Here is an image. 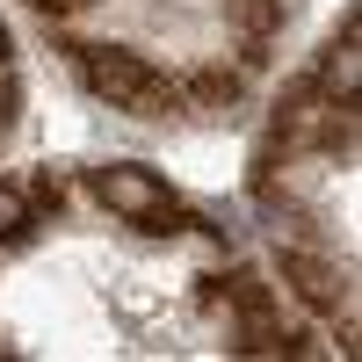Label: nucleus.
I'll list each match as a JSON object with an SVG mask.
<instances>
[{"label": "nucleus", "instance_id": "423d86ee", "mask_svg": "<svg viewBox=\"0 0 362 362\" xmlns=\"http://www.w3.org/2000/svg\"><path fill=\"white\" fill-rule=\"evenodd\" d=\"M29 8H37V15H51V22H66L73 8H87V0H29Z\"/></svg>", "mask_w": 362, "mask_h": 362}, {"label": "nucleus", "instance_id": "7ed1b4c3", "mask_svg": "<svg viewBox=\"0 0 362 362\" xmlns=\"http://www.w3.org/2000/svg\"><path fill=\"white\" fill-rule=\"evenodd\" d=\"M283 283H290L297 297H305L312 312H326V319L355 305V290H348V276H341L334 261H319V254H305V247H290V254H283Z\"/></svg>", "mask_w": 362, "mask_h": 362}, {"label": "nucleus", "instance_id": "0eeeda50", "mask_svg": "<svg viewBox=\"0 0 362 362\" xmlns=\"http://www.w3.org/2000/svg\"><path fill=\"white\" fill-rule=\"evenodd\" d=\"M0 66H8V22H0Z\"/></svg>", "mask_w": 362, "mask_h": 362}, {"label": "nucleus", "instance_id": "20e7f679", "mask_svg": "<svg viewBox=\"0 0 362 362\" xmlns=\"http://www.w3.org/2000/svg\"><path fill=\"white\" fill-rule=\"evenodd\" d=\"M181 102H196V109H232V102H239V80L218 73V66H210V73H189V80H181Z\"/></svg>", "mask_w": 362, "mask_h": 362}, {"label": "nucleus", "instance_id": "f257e3e1", "mask_svg": "<svg viewBox=\"0 0 362 362\" xmlns=\"http://www.w3.org/2000/svg\"><path fill=\"white\" fill-rule=\"evenodd\" d=\"M73 66H80V80L95 87L109 109H131V116H174L181 109V80L153 73L124 44H73Z\"/></svg>", "mask_w": 362, "mask_h": 362}, {"label": "nucleus", "instance_id": "39448f33", "mask_svg": "<svg viewBox=\"0 0 362 362\" xmlns=\"http://www.w3.org/2000/svg\"><path fill=\"white\" fill-rule=\"evenodd\" d=\"M29 232V189L0 181V239H22Z\"/></svg>", "mask_w": 362, "mask_h": 362}, {"label": "nucleus", "instance_id": "f03ea898", "mask_svg": "<svg viewBox=\"0 0 362 362\" xmlns=\"http://www.w3.org/2000/svg\"><path fill=\"white\" fill-rule=\"evenodd\" d=\"M87 189H95L102 210H116V218L138 225V232H181V225H196L189 210H181V196L167 189L153 167H131V160L95 167V174H87Z\"/></svg>", "mask_w": 362, "mask_h": 362}]
</instances>
